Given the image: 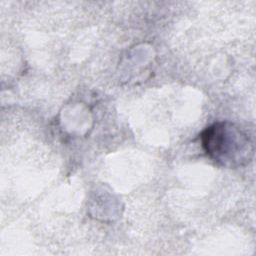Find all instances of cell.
<instances>
[{
  "label": "cell",
  "mask_w": 256,
  "mask_h": 256,
  "mask_svg": "<svg viewBox=\"0 0 256 256\" xmlns=\"http://www.w3.org/2000/svg\"><path fill=\"white\" fill-rule=\"evenodd\" d=\"M206 154L217 164L236 168L247 164L253 156V143L238 126L228 121L213 123L201 133Z\"/></svg>",
  "instance_id": "obj_1"
}]
</instances>
